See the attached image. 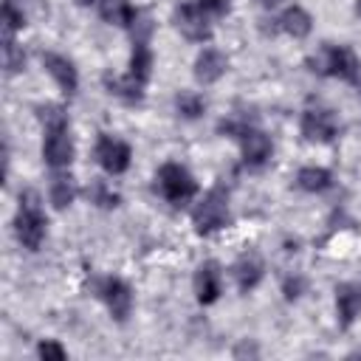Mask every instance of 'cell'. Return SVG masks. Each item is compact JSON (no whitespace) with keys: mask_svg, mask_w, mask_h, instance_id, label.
<instances>
[{"mask_svg":"<svg viewBox=\"0 0 361 361\" xmlns=\"http://www.w3.org/2000/svg\"><path fill=\"white\" fill-rule=\"evenodd\" d=\"M217 133L228 135V138H234L240 144V155H243V164L248 169H262L274 155L271 135L265 130L248 124L245 118H223L217 124Z\"/></svg>","mask_w":361,"mask_h":361,"instance_id":"obj_2","label":"cell"},{"mask_svg":"<svg viewBox=\"0 0 361 361\" xmlns=\"http://www.w3.org/2000/svg\"><path fill=\"white\" fill-rule=\"evenodd\" d=\"M175 113L186 121H195L206 113V99L195 90H178L175 93Z\"/></svg>","mask_w":361,"mask_h":361,"instance_id":"obj_22","label":"cell"},{"mask_svg":"<svg viewBox=\"0 0 361 361\" xmlns=\"http://www.w3.org/2000/svg\"><path fill=\"white\" fill-rule=\"evenodd\" d=\"M20 28H25V11L14 0H3V31L14 34Z\"/></svg>","mask_w":361,"mask_h":361,"instance_id":"obj_24","label":"cell"},{"mask_svg":"<svg viewBox=\"0 0 361 361\" xmlns=\"http://www.w3.org/2000/svg\"><path fill=\"white\" fill-rule=\"evenodd\" d=\"M231 276H234V285H237L240 293H251V290L262 282V276H265V262H262V257H259L257 251L240 254L237 262L231 265Z\"/></svg>","mask_w":361,"mask_h":361,"instance_id":"obj_14","label":"cell"},{"mask_svg":"<svg viewBox=\"0 0 361 361\" xmlns=\"http://www.w3.org/2000/svg\"><path fill=\"white\" fill-rule=\"evenodd\" d=\"M228 71V56L220 51V48H200V54L195 56V65H192V73L197 79V85H214L226 76Z\"/></svg>","mask_w":361,"mask_h":361,"instance_id":"obj_13","label":"cell"},{"mask_svg":"<svg viewBox=\"0 0 361 361\" xmlns=\"http://www.w3.org/2000/svg\"><path fill=\"white\" fill-rule=\"evenodd\" d=\"M355 14L361 17V0H355Z\"/></svg>","mask_w":361,"mask_h":361,"instance_id":"obj_31","label":"cell"},{"mask_svg":"<svg viewBox=\"0 0 361 361\" xmlns=\"http://www.w3.org/2000/svg\"><path fill=\"white\" fill-rule=\"evenodd\" d=\"M234 355H237V358H240V355H257V347H254V344H251V347H248V344H245V341H243V344H240V347H237V350H234Z\"/></svg>","mask_w":361,"mask_h":361,"instance_id":"obj_28","label":"cell"},{"mask_svg":"<svg viewBox=\"0 0 361 361\" xmlns=\"http://www.w3.org/2000/svg\"><path fill=\"white\" fill-rule=\"evenodd\" d=\"M274 31H282V34H288V37H293V39H305V37H310V31H313V17H310V11L302 8L299 3L285 6V8L274 17Z\"/></svg>","mask_w":361,"mask_h":361,"instance_id":"obj_16","label":"cell"},{"mask_svg":"<svg viewBox=\"0 0 361 361\" xmlns=\"http://www.w3.org/2000/svg\"><path fill=\"white\" fill-rule=\"evenodd\" d=\"M296 186H299L302 192L322 195V192H327V189L333 186V172H330L327 166H316V164L302 166V169L296 172Z\"/></svg>","mask_w":361,"mask_h":361,"instance_id":"obj_20","label":"cell"},{"mask_svg":"<svg viewBox=\"0 0 361 361\" xmlns=\"http://www.w3.org/2000/svg\"><path fill=\"white\" fill-rule=\"evenodd\" d=\"M155 189H158V195H161L169 206L183 209V206H189V203L195 200V195H197V180H195V175H192L183 164L166 161V164H161L158 172H155Z\"/></svg>","mask_w":361,"mask_h":361,"instance_id":"obj_5","label":"cell"},{"mask_svg":"<svg viewBox=\"0 0 361 361\" xmlns=\"http://www.w3.org/2000/svg\"><path fill=\"white\" fill-rule=\"evenodd\" d=\"M76 6H82V8H87V6H93V3H99V0H73Z\"/></svg>","mask_w":361,"mask_h":361,"instance_id":"obj_30","label":"cell"},{"mask_svg":"<svg viewBox=\"0 0 361 361\" xmlns=\"http://www.w3.org/2000/svg\"><path fill=\"white\" fill-rule=\"evenodd\" d=\"M3 68H6V76H14V73H20L25 68V51L14 39V34L3 37Z\"/></svg>","mask_w":361,"mask_h":361,"instance_id":"obj_23","label":"cell"},{"mask_svg":"<svg viewBox=\"0 0 361 361\" xmlns=\"http://www.w3.org/2000/svg\"><path fill=\"white\" fill-rule=\"evenodd\" d=\"M48 234V217L42 212L39 195L34 189H23L20 192V206L14 214V237L23 248L28 251H39V245L45 243Z\"/></svg>","mask_w":361,"mask_h":361,"instance_id":"obj_3","label":"cell"},{"mask_svg":"<svg viewBox=\"0 0 361 361\" xmlns=\"http://www.w3.org/2000/svg\"><path fill=\"white\" fill-rule=\"evenodd\" d=\"M206 14H214V17H223V14H228V8H231V0H195Z\"/></svg>","mask_w":361,"mask_h":361,"instance_id":"obj_27","label":"cell"},{"mask_svg":"<svg viewBox=\"0 0 361 361\" xmlns=\"http://www.w3.org/2000/svg\"><path fill=\"white\" fill-rule=\"evenodd\" d=\"M76 195H79V186H76V180H73V175H68L65 169L62 172H56L54 178H51V183H48V200L54 203V209H68L73 200H76Z\"/></svg>","mask_w":361,"mask_h":361,"instance_id":"obj_19","label":"cell"},{"mask_svg":"<svg viewBox=\"0 0 361 361\" xmlns=\"http://www.w3.org/2000/svg\"><path fill=\"white\" fill-rule=\"evenodd\" d=\"M279 3H282V0H257V6H262V8H268V11H271V8H276Z\"/></svg>","mask_w":361,"mask_h":361,"instance_id":"obj_29","label":"cell"},{"mask_svg":"<svg viewBox=\"0 0 361 361\" xmlns=\"http://www.w3.org/2000/svg\"><path fill=\"white\" fill-rule=\"evenodd\" d=\"M39 62H42L45 73L54 79V85H56L68 99L76 96V90H79V71H76V65H73L68 56H62V54H56V51H42V54H39Z\"/></svg>","mask_w":361,"mask_h":361,"instance_id":"obj_11","label":"cell"},{"mask_svg":"<svg viewBox=\"0 0 361 361\" xmlns=\"http://www.w3.org/2000/svg\"><path fill=\"white\" fill-rule=\"evenodd\" d=\"M192 288H195V299L200 305H214L223 293V271L214 259H206L195 268V276H192Z\"/></svg>","mask_w":361,"mask_h":361,"instance_id":"obj_12","label":"cell"},{"mask_svg":"<svg viewBox=\"0 0 361 361\" xmlns=\"http://www.w3.org/2000/svg\"><path fill=\"white\" fill-rule=\"evenodd\" d=\"M305 288H307V282H305V276H288L285 282H282V293H285V299L288 302H296L302 293H305Z\"/></svg>","mask_w":361,"mask_h":361,"instance_id":"obj_26","label":"cell"},{"mask_svg":"<svg viewBox=\"0 0 361 361\" xmlns=\"http://www.w3.org/2000/svg\"><path fill=\"white\" fill-rule=\"evenodd\" d=\"M99 17L107 23V25H116V28H133L141 17V11L130 3V0H99Z\"/></svg>","mask_w":361,"mask_h":361,"instance_id":"obj_18","label":"cell"},{"mask_svg":"<svg viewBox=\"0 0 361 361\" xmlns=\"http://www.w3.org/2000/svg\"><path fill=\"white\" fill-rule=\"evenodd\" d=\"M37 355H39V358H45V361H62L68 353H65V347H62V344H56L54 338H45V341H39V344H37Z\"/></svg>","mask_w":361,"mask_h":361,"instance_id":"obj_25","label":"cell"},{"mask_svg":"<svg viewBox=\"0 0 361 361\" xmlns=\"http://www.w3.org/2000/svg\"><path fill=\"white\" fill-rule=\"evenodd\" d=\"M102 85H104V90H107L113 99H118V102H124V104H141V102H144V85L135 82L130 73L116 76V73L104 71V73H102Z\"/></svg>","mask_w":361,"mask_h":361,"instance_id":"obj_17","label":"cell"},{"mask_svg":"<svg viewBox=\"0 0 361 361\" xmlns=\"http://www.w3.org/2000/svg\"><path fill=\"white\" fill-rule=\"evenodd\" d=\"M231 220V212H228V192L223 186H212L192 209V226L200 237H209L220 228H226Z\"/></svg>","mask_w":361,"mask_h":361,"instance_id":"obj_6","label":"cell"},{"mask_svg":"<svg viewBox=\"0 0 361 361\" xmlns=\"http://www.w3.org/2000/svg\"><path fill=\"white\" fill-rule=\"evenodd\" d=\"M361 316V285L341 282L336 285V322L341 330H350Z\"/></svg>","mask_w":361,"mask_h":361,"instance_id":"obj_15","label":"cell"},{"mask_svg":"<svg viewBox=\"0 0 361 361\" xmlns=\"http://www.w3.org/2000/svg\"><path fill=\"white\" fill-rule=\"evenodd\" d=\"M307 68L319 76H333L347 85H358V76H361V62L355 51L350 45H333V42H327L316 56H310Z\"/></svg>","mask_w":361,"mask_h":361,"instance_id":"obj_4","label":"cell"},{"mask_svg":"<svg viewBox=\"0 0 361 361\" xmlns=\"http://www.w3.org/2000/svg\"><path fill=\"white\" fill-rule=\"evenodd\" d=\"M93 158L96 164L107 172V175H124L133 164V147L124 141V138H116L110 133H102L96 138V147H93Z\"/></svg>","mask_w":361,"mask_h":361,"instance_id":"obj_8","label":"cell"},{"mask_svg":"<svg viewBox=\"0 0 361 361\" xmlns=\"http://www.w3.org/2000/svg\"><path fill=\"white\" fill-rule=\"evenodd\" d=\"M39 121H42V161L54 169V172H62L73 164V155H76V147H73V138H71V121H68V113L56 104H45L37 110Z\"/></svg>","mask_w":361,"mask_h":361,"instance_id":"obj_1","label":"cell"},{"mask_svg":"<svg viewBox=\"0 0 361 361\" xmlns=\"http://www.w3.org/2000/svg\"><path fill=\"white\" fill-rule=\"evenodd\" d=\"M175 28L189 39V42H209L212 39V23L209 14L197 3H180L172 11Z\"/></svg>","mask_w":361,"mask_h":361,"instance_id":"obj_10","label":"cell"},{"mask_svg":"<svg viewBox=\"0 0 361 361\" xmlns=\"http://www.w3.org/2000/svg\"><path fill=\"white\" fill-rule=\"evenodd\" d=\"M299 133L307 144H333L338 135V118L327 107H307L299 118Z\"/></svg>","mask_w":361,"mask_h":361,"instance_id":"obj_9","label":"cell"},{"mask_svg":"<svg viewBox=\"0 0 361 361\" xmlns=\"http://www.w3.org/2000/svg\"><path fill=\"white\" fill-rule=\"evenodd\" d=\"M93 290L104 302L113 322L124 324L130 319V313H133V288L121 276H102V279L93 282Z\"/></svg>","mask_w":361,"mask_h":361,"instance_id":"obj_7","label":"cell"},{"mask_svg":"<svg viewBox=\"0 0 361 361\" xmlns=\"http://www.w3.org/2000/svg\"><path fill=\"white\" fill-rule=\"evenodd\" d=\"M85 197L96 206V209H116L121 203V195L102 178H93L87 186H85Z\"/></svg>","mask_w":361,"mask_h":361,"instance_id":"obj_21","label":"cell"}]
</instances>
